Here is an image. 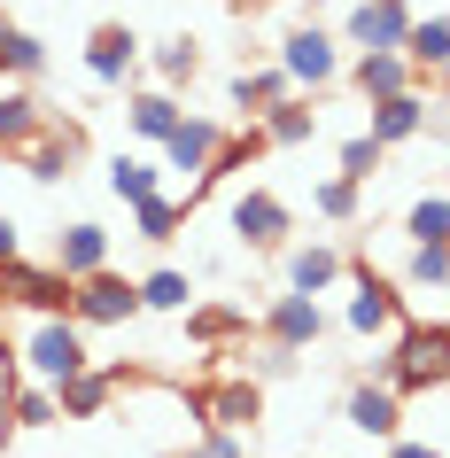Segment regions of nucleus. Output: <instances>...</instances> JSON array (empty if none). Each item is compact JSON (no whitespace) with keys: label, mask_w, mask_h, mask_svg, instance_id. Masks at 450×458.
<instances>
[{"label":"nucleus","mask_w":450,"mask_h":458,"mask_svg":"<svg viewBox=\"0 0 450 458\" xmlns=\"http://www.w3.org/2000/svg\"><path fill=\"white\" fill-rule=\"evenodd\" d=\"M373 381H388L396 396L450 388V318H403L388 335V350L373 358Z\"/></svg>","instance_id":"obj_1"},{"label":"nucleus","mask_w":450,"mask_h":458,"mask_svg":"<svg viewBox=\"0 0 450 458\" xmlns=\"http://www.w3.org/2000/svg\"><path fill=\"white\" fill-rule=\"evenodd\" d=\"M16 350H24V373H31V381H47V388L94 365V350H86V327H78L71 311H55V318H31V335L16 342Z\"/></svg>","instance_id":"obj_2"},{"label":"nucleus","mask_w":450,"mask_h":458,"mask_svg":"<svg viewBox=\"0 0 450 458\" xmlns=\"http://www.w3.org/2000/svg\"><path fill=\"white\" fill-rule=\"evenodd\" d=\"M342 280H357V295L342 303V327H350L357 342H388V335L403 327V295L373 272V257H350V272H342Z\"/></svg>","instance_id":"obj_3"},{"label":"nucleus","mask_w":450,"mask_h":458,"mask_svg":"<svg viewBox=\"0 0 450 458\" xmlns=\"http://www.w3.org/2000/svg\"><path fill=\"white\" fill-rule=\"evenodd\" d=\"M71 272H55V265H24V257H8L0 265V311H31V318H55V311H71Z\"/></svg>","instance_id":"obj_4"},{"label":"nucleus","mask_w":450,"mask_h":458,"mask_svg":"<svg viewBox=\"0 0 450 458\" xmlns=\"http://www.w3.org/2000/svg\"><path fill=\"white\" fill-rule=\"evenodd\" d=\"M272 63L295 78V94H318V86H334V78H342V39H334V31H318V24H295L280 47H272Z\"/></svg>","instance_id":"obj_5"},{"label":"nucleus","mask_w":450,"mask_h":458,"mask_svg":"<svg viewBox=\"0 0 450 458\" xmlns=\"http://www.w3.org/2000/svg\"><path fill=\"white\" fill-rule=\"evenodd\" d=\"M71 318L78 327H124V318H140V280H124L117 265L86 272L71 288Z\"/></svg>","instance_id":"obj_6"},{"label":"nucleus","mask_w":450,"mask_h":458,"mask_svg":"<svg viewBox=\"0 0 450 458\" xmlns=\"http://www.w3.org/2000/svg\"><path fill=\"white\" fill-rule=\"evenodd\" d=\"M287 233H295V210H287L272 187H241L233 194V242L241 249L272 257V249H287Z\"/></svg>","instance_id":"obj_7"},{"label":"nucleus","mask_w":450,"mask_h":458,"mask_svg":"<svg viewBox=\"0 0 450 458\" xmlns=\"http://www.w3.org/2000/svg\"><path fill=\"white\" fill-rule=\"evenodd\" d=\"M86 156V124L71 117H47L39 132H31L24 148H16V164H24V179H39V187H55V179H71V164Z\"/></svg>","instance_id":"obj_8"},{"label":"nucleus","mask_w":450,"mask_h":458,"mask_svg":"<svg viewBox=\"0 0 450 458\" xmlns=\"http://www.w3.org/2000/svg\"><path fill=\"white\" fill-rule=\"evenodd\" d=\"M194 411H202V428H257L264 388H257V373H225V381L194 388Z\"/></svg>","instance_id":"obj_9"},{"label":"nucleus","mask_w":450,"mask_h":458,"mask_svg":"<svg viewBox=\"0 0 450 458\" xmlns=\"http://www.w3.org/2000/svg\"><path fill=\"white\" fill-rule=\"evenodd\" d=\"M342 420H350L365 443H396V435H403V396H396L388 381H373V373H365V381L342 396Z\"/></svg>","instance_id":"obj_10"},{"label":"nucleus","mask_w":450,"mask_h":458,"mask_svg":"<svg viewBox=\"0 0 450 458\" xmlns=\"http://www.w3.org/2000/svg\"><path fill=\"white\" fill-rule=\"evenodd\" d=\"M132 71H140L132 24H94L86 31V78H94V86H124V94H132Z\"/></svg>","instance_id":"obj_11"},{"label":"nucleus","mask_w":450,"mask_h":458,"mask_svg":"<svg viewBox=\"0 0 450 458\" xmlns=\"http://www.w3.org/2000/svg\"><path fill=\"white\" fill-rule=\"evenodd\" d=\"M350 86L365 94V109H373V101L403 94V86H427V71H412V55H403V47H365L350 63Z\"/></svg>","instance_id":"obj_12"},{"label":"nucleus","mask_w":450,"mask_h":458,"mask_svg":"<svg viewBox=\"0 0 450 458\" xmlns=\"http://www.w3.org/2000/svg\"><path fill=\"white\" fill-rule=\"evenodd\" d=\"M264 335L287 342V350H310V342L327 335V311H318V295H303V288L272 295V311H264Z\"/></svg>","instance_id":"obj_13"},{"label":"nucleus","mask_w":450,"mask_h":458,"mask_svg":"<svg viewBox=\"0 0 450 458\" xmlns=\"http://www.w3.org/2000/svg\"><path fill=\"white\" fill-rule=\"evenodd\" d=\"M427 94H435V86H403V94L373 101V124H365V132H373L380 148H403V140H420V132H427Z\"/></svg>","instance_id":"obj_14"},{"label":"nucleus","mask_w":450,"mask_h":458,"mask_svg":"<svg viewBox=\"0 0 450 458\" xmlns=\"http://www.w3.org/2000/svg\"><path fill=\"white\" fill-rule=\"evenodd\" d=\"M179 117H187V109H179L171 86H132V101H124V124H132L148 148H164L171 132H179Z\"/></svg>","instance_id":"obj_15"},{"label":"nucleus","mask_w":450,"mask_h":458,"mask_svg":"<svg viewBox=\"0 0 450 458\" xmlns=\"http://www.w3.org/2000/svg\"><path fill=\"white\" fill-rule=\"evenodd\" d=\"M124 373H101V365H86V373H71V381H55V404H63V420H101V411L117 404Z\"/></svg>","instance_id":"obj_16"},{"label":"nucleus","mask_w":450,"mask_h":458,"mask_svg":"<svg viewBox=\"0 0 450 458\" xmlns=\"http://www.w3.org/2000/svg\"><path fill=\"white\" fill-rule=\"evenodd\" d=\"M403 31H412V8H396V0H357L350 8V47H403Z\"/></svg>","instance_id":"obj_17"},{"label":"nucleus","mask_w":450,"mask_h":458,"mask_svg":"<svg viewBox=\"0 0 450 458\" xmlns=\"http://www.w3.org/2000/svg\"><path fill=\"white\" fill-rule=\"evenodd\" d=\"M342 272H350V257L327 242H303V249H287V288H303V295H327L342 288Z\"/></svg>","instance_id":"obj_18"},{"label":"nucleus","mask_w":450,"mask_h":458,"mask_svg":"<svg viewBox=\"0 0 450 458\" xmlns=\"http://www.w3.org/2000/svg\"><path fill=\"white\" fill-rule=\"evenodd\" d=\"M109 265V233H101L94 217H78V225H63V242H55V272H71V280H86V272Z\"/></svg>","instance_id":"obj_19"},{"label":"nucleus","mask_w":450,"mask_h":458,"mask_svg":"<svg viewBox=\"0 0 450 458\" xmlns=\"http://www.w3.org/2000/svg\"><path fill=\"white\" fill-rule=\"evenodd\" d=\"M287 94H295V78H287L280 63H264V71H241V78H233V109H241L249 124H257L264 109H280Z\"/></svg>","instance_id":"obj_20"},{"label":"nucleus","mask_w":450,"mask_h":458,"mask_svg":"<svg viewBox=\"0 0 450 458\" xmlns=\"http://www.w3.org/2000/svg\"><path fill=\"white\" fill-rule=\"evenodd\" d=\"M109 194L132 210V202H148V194H171V171L156 164V156H117V164H109Z\"/></svg>","instance_id":"obj_21"},{"label":"nucleus","mask_w":450,"mask_h":458,"mask_svg":"<svg viewBox=\"0 0 450 458\" xmlns=\"http://www.w3.org/2000/svg\"><path fill=\"white\" fill-rule=\"evenodd\" d=\"M257 124H264V140H272V148H310V140H318V109H310L303 94H287L280 109H264Z\"/></svg>","instance_id":"obj_22"},{"label":"nucleus","mask_w":450,"mask_h":458,"mask_svg":"<svg viewBox=\"0 0 450 458\" xmlns=\"http://www.w3.org/2000/svg\"><path fill=\"white\" fill-rule=\"evenodd\" d=\"M148 71H156V86H194V71H202V47H194L187 31H171V39H156V55H148Z\"/></svg>","instance_id":"obj_23"},{"label":"nucleus","mask_w":450,"mask_h":458,"mask_svg":"<svg viewBox=\"0 0 450 458\" xmlns=\"http://www.w3.org/2000/svg\"><path fill=\"white\" fill-rule=\"evenodd\" d=\"M179 225H187V202H179V194H148V202H132V233H140V242H179Z\"/></svg>","instance_id":"obj_24"},{"label":"nucleus","mask_w":450,"mask_h":458,"mask_svg":"<svg viewBox=\"0 0 450 458\" xmlns=\"http://www.w3.org/2000/svg\"><path fill=\"white\" fill-rule=\"evenodd\" d=\"M0 71H8V78H39V71H47V39L0 16Z\"/></svg>","instance_id":"obj_25"},{"label":"nucleus","mask_w":450,"mask_h":458,"mask_svg":"<svg viewBox=\"0 0 450 458\" xmlns=\"http://www.w3.org/2000/svg\"><path fill=\"white\" fill-rule=\"evenodd\" d=\"M187 303H194V280L179 265H156L140 280V311H171V318H187Z\"/></svg>","instance_id":"obj_26"},{"label":"nucleus","mask_w":450,"mask_h":458,"mask_svg":"<svg viewBox=\"0 0 450 458\" xmlns=\"http://www.w3.org/2000/svg\"><path fill=\"white\" fill-rule=\"evenodd\" d=\"M403 288L443 295L450 288V242H412V257H403Z\"/></svg>","instance_id":"obj_27"},{"label":"nucleus","mask_w":450,"mask_h":458,"mask_svg":"<svg viewBox=\"0 0 450 458\" xmlns=\"http://www.w3.org/2000/svg\"><path fill=\"white\" fill-rule=\"evenodd\" d=\"M39 124H47L39 94H24V86H8V94H0V140H8V156H16V148L39 132Z\"/></svg>","instance_id":"obj_28"},{"label":"nucleus","mask_w":450,"mask_h":458,"mask_svg":"<svg viewBox=\"0 0 450 458\" xmlns=\"http://www.w3.org/2000/svg\"><path fill=\"white\" fill-rule=\"evenodd\" d=\"M63 420V404H55L47 381H16L8 388V428H55Z\"/></svg>","instance_id":"obj_29"},{"label":"nucleus","mask_w":450,"mask_h":458,"mask_svg":"<svg viewBox=\"0 0 450 458\" xmlns=\"http://www.w3.org/2000/svg\"><path fill=\"white\" fill-rule=\"evenodd\" d=\"M403 55H412V71L435 78V63L450 55V16H412V31H403Z\"/></svg>","instance_id":"obj_30"},{"label":"nucleus","mask_w":450,"mask_h":458,"mask_svg":"<svg viewBox=\"0 0 450 458\" xmlns=\"http://www.w3.org/2000/svg\"><path fill=\"white\" fill-rule=\"evenodd\" d=\"M310 210H318V217H334V225H350V217L365 210V187L334 171V179H318V187H310Z\"/></svg>","instance_id":"obj_31"},{"label":"nucleus","mask_w":450,"mask_h":458,"mask_svg":"<svg viewBox=\"0 0 450 458\" xmlns=\"http://www.w3.org/2000/svg\"><path fill=\"white\" fill-rule=\"evenodd\" d=\"M187 335L194 342H233V335H249V318L233 303H187Z\"/></svg>","instance_id":"obj_32"},{"label":"nucleus","mask_w":450,"mask_h":458,"mask_svg":"<svg viewBox=\"0 0 450 458\" xmlns=\"http://www.w3.org/2000/svg\"><path fill=\"white\" fill-rule=\"evenodd\" d=\"M403 233H412V242H450V194H420V202L403 210Z\"/></svg>","instance_id":"obj_33"},{"label":"nucleus","mask_w":450,"mask_h":458,"mask_svg":"<svg viewBox=\"0 0 450 458\" xmlns=\"http://www.w3.org/2000/svg\"><path fill=\"white\" fill-rule=\"evenodd\" d=\"M380 164H388V148H380L373 132H350V140H342V179L373 187V179H380Z\"/></svg>","instance_id":"obj_34"},{"label":"nucleus","mask_w":450,"mask_h":458,"mask_svg":"<svg viewBox=\"0 0 450 458\" xmlns=\"http://www.w3.org/2000/svg\"><path fill=\"white\" fill-rule=\"evenodd\" d=\"M202 451L210 458H249V428H202Z\"/></svg>","instance_id":"obj_35"},{"label":"nucleus","mask_w":450,"mask_h":458,"mask_svg":"<svg viewBox=\"0 0 450 458\" xmlns=\"http://www.w3.org/2000/svg\"><path fill=\"white\" fill-rule=\"evenodd\" d=\"M8 257H24V225L0 210V265H8Z\"/></svg>","instance_id":"obj_36"},{"label":"nucleus","mask_w":450,"mask_h":458,"mask_svg":"<svg viewBox=\"0 0 450 458\" xmlns=\"http://www.w3.org/2000/svg\"><path fill=\"white\" fill-rule=\"evenodd\" d=\"M380 458H443V451H435V443H403V435H396V443H380Z\"/></svg>","instance_id":"obj_37"},{"label":"nucleus","mask_w":450,"mask_h":458,"mask_svg":"<svg viewBox=\"0 0 450 458\" xmlns=\"http://www.w3.org/2000/svg\"><path fill=\"white\" fill-rule=\"evenodd\" d=\"M156 458H210V451H202V435H194V443H164Z\"/></svg>","instance_id":"obj_38"},{"label":"nucleus","mask_w":450,"mask_h":458,"mask_svg":"<svg viewBox=\"0 0 450 458\" xmlns=\"http://www.w3.org/2000/svg\"><path fill=\"white\" fill-rule=\"evenodd\" d=\"M225 8H233V16H264V8H272V0H225Z\"/></svg>","instance_id":"obj_39"},{"label":"nucleus","mask_w":450,"mask_h":458,"mask_svg":"<svg viewBox=\"0 0 450 458\" xmlns=\"http://www.w3.org/2000/svg\"><path fill=\"white\" fill-rule=\"evenodd\" d=\"M427 86H435V94H450V55L435 63V78H427Z\"/></svg>","instance_id":"obj_40"},{"label":"nucleus","mask_w":450,"mask_h":458,"mask_svg":"<svg viewBox=\"0 0 450 458\" xmlns=\"http://www.w3.org/2000/svg\"><path fill=\"white\" fill-rule=\"evenodd\" d=\"M443 318H450V288H443Z\"/></svg>","instance_id":"obj_41"},{"label":"nucleus","mask_w":450,"mask_h":458,"mask_svg":"<svg viewBox=\"0 0 450 458\" xmlns=\"http://www.w3.org/2000/svg\"><path fill=\"white\" fill-rule=\"evenodd\" d=\"M303 8H327V0H303Z\"/></svg>","instance_id":"obj_42"},{"label":"nucleus","mask_w":450,"mask_h":458,"mask_svg":"<svg viewBox=\"0 0 450 458\" xmlns=\"http://www.w3.org/2000/svg\"><path fill=\"white\" fill-rule=\"evenodd\" d=\"M396 8H412V0H396Z\"/></svg>","instance_id":"obj_43"},{"label":"nucleus","mask_w":450,"mask_h":458,"mask_svg":"<svg viewBox=\"0 0 450 458\" xmlns=\"http://www.w3.org/2000/svg\"><path fill=\"white\" fill-rule=\"evenodd\" d=\"M0 156H8V140H0Z\"/></svg>","instance_id":"obj_44"},{"label":"nucleus","mask_w":450,"mask_h":458,"mask_svg":"<svg viewBox=\"0 0 450 458\" xmlns=\"http://www.w3.org/2000/svg\"><path fill=\"white\" fill-rule=\"evenodd\" d=\"M443 179H450V164H443Z\"/></svg>","instance_id":"obj_45"}]
</instances>
